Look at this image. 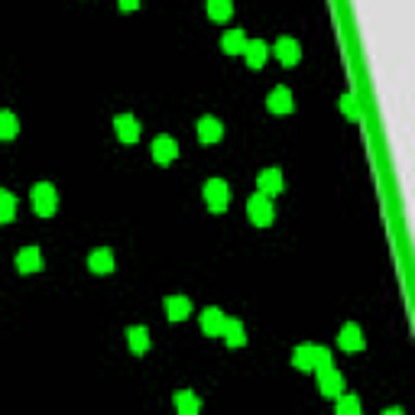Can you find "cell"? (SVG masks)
<instances>
[{
    "label": "cell",
    "mask_w": 415,
    "mask_h": 415,
    "mask_svg": "<svg viewBox=\"0 0 415 415\" xmlns=\"http://www.w3.org/2000/svg\"><path fill=\"white\" fill-rule=\"evenodd\" d=\"M292 364L298 367V370H318V367L331 364V350L328 348H318V344H302V348L292 350Z\"/></svg>",
    "instance_id": "obj_1"
},
{
    "label": "cell",
    "mask_w": 415,
    "mask_h": 415,
    "mask_svg": "<svg viewBox=\"0 0 415 415\" xmlns=\"http://www.w3.org/2000/svg\"><path fill=\"white\" fill-rule=\"evenodd\" d=\"M29 202H33V211L39 218H52L59 211V195H55V188L49 182H36L33 192H29Z\"/></svg>",
    "instance_id": "obj_2"
},
{
    "label": "cell",
    "mask_w": 415,
    "mask_h": 415,
    "mask_svg": "<svg viewBox=\"0 0 415 415\" xmlns=\"http://www.w3.org/2000/svg\"><path fill=\"white\" fill-rule=\"evenodd\" d=\"M246 218H250V224H253V228H270L272 218H276L270 195H263V192L250 195V202H246Z\"/></svg>",
    "instance_id": "obj_3"
},
{
    "label": "cell",
    "mask_w": 415,
    "mask_h": 415,
    "mask_svg": "<svg viewBox=\"0 0 415 415\" xmlns=\"http://www.w3.org/2000/svg\"><path fill=\"white\" fill-rule=\"evenodd\" d=\"M204 204H208V211L211 214H224L228 211V202H230V188L224 178H211V182H204Z\"/></svg>",
    "instance_id": "obj_4"
},
{
    "label": "cell",
    "mask_w": 415,
    "mask_h": 415,
    "mask_svg": "<svg viewBox=\"0 0 415 415\" xmlns=\"http://www.w3.org/2000/svg\"><path fill=\"white\" fill-rule=\"evenodd\" d=\"M318 390H322V396H328V399H338L341 393H344V376H341L338 370L331 364H324V367H318Z\"/></svg>",
    "instance_id": "obj_5"
},
{
    "label": "cell",
    "mask_w": 415,
    "mask_h": 415,
    "mask_svg": "<svg viewBox=\"0 0 415 415\" xmlns=\"http://www.w3.org/2000/svg\"><path fill=\"white\" fill-rule=\"evenodd\" d=\"M282 188H286V182H282V172L276 169V166H270V169H263L260 176H256V192H263V195H279Z\"/></svg>",
    "instance_id": "obj_6"
},
{
    "label": "cell",
    "mask_w": 415,
    "mask_h": 415,
    "mask_svg": "<svg viewBox=\"0 0 415 415\" xmlns=\"http://www.w3.org/2000/svg\"><path fill=\"white\" fill-rule=\"evenodd\" d=\"M338 348L348 350V354H357V350H364V331L357 328L354 322H348L344 328H341L338 334Z\"/></svg>",
    "instance_id": "obj_7"
},
{
    "label": "cell",
    "mask_w": 415,
    "mask_h": 415,
    "mask_svg": "<svg viewBox=\"0 0 415 415\" xmlns=\"http://www.w3.org/2000/svg\"><path fill=\"white\" fill-rule=\"evenodd\" d=\"M114 130H117L120 143H136V140H140V120L130 117V114H120V117H114Z\"/></svg>",
    "instance_id": "obj_8"
},
{
    "label": "cell",
    "mask_w": 415,
    "mask_h": 415,
    "mask_svg": "<svg viewBox=\"0 0 415 415\" xmlns=\"http://www.w3.org/2000/svg\"><path fill=\"white\" fill-rule=\"evenodd\" d=\"M150 153H153V159L159 162V166H169V162L178 156V143L172 140V136H156Z\"/></svg>",
    "instance_id": "obj_9"
},
{
    "label": "cell",
    "mask_w": 415,
    "mask_h": 415,
    "mask_svg": "<svg viewBox=\"0 0 415 415\" xmlns=\"http://www.w3.org/2000/svg\"><path fill=\"white\" fill-rule=\"evenodd\" d=\"M272 52H276V59H279L282 65H298V59H302V46H298L296 39H289V36H282L279 43L272 46Z\"/></svg>",
    "instance_id": "obj_10"
},
{
    "label": "cell",
    "mask_w": 415,
    "mask_h": 415,
    "mask_svg": "<svg viewBox=\"0 0 415 415\" xmlns=\"http://www.w3.org/2000/svg\"><path fill=\"white\" fill-rule=\"evenodd\" d=\"M266 107H270V114H292V91L289 88H272L270 91V98H266Z\"/></svg>",
    "instance_id": "obj_11"
},
{
    "label": "cell",
    "mask_w": 415,
    "mask_h": 415,
    "mask_svg": "<svg viewBox=\"0 0 415 415\" xmlns=\"http://www.w3.org/2000/svg\"><path fill=\"white\" fill-rule=\"evenodd\" d=\"M17 270L23 272H39L43 270V253H39V246H23L17 253Z\"/></svg>",
    "instance_id": "obj_12"
},
{
    "label": "cell",
    "mask_w": 415,
    "mask_h": 415,
    "mask_svg": "<svg viewBox=\"0 0 415 415\" xmlns=\"http://www.w3.org/2000/svg\"><path fill=\"white\" fill-rule=\"evenodd\" d=\"M162 308H166V318H169V322H185L188 315H192V302H188L185 296H169L162 302Z\"/></svg>",
    "instance_id": "obj_13"
},
{
    "label": "cell",
    "mask_w": 415,
    "mask_h": 415,
    "mask_svg": "<svg viewBox=\"0 0 415 415\" xmlns=\"http://www.w3.org/2000/svg\"><path fill=\"white\" fill-rule=\"evenodd\" d=\"M220 136H224V124H220L218 117H202V120H198V140H202L204 146L218 143Z\"/></svg>",
    "instance_id": "obj_14"
},
{
    "label": "cell",
    "mask_w": 415,
    "mask_h": 415,
    "mask_svg": "<svg viewBox=\"0 0 415 415\" xmlns=\"http://www.w3.org/2000/svg\"><path fill=\"white\" fill-rule=\"evenodd\" d=\"M220 338L228 341V348H244V344H246L244 322H237V318H224V328H220Z\"/></svg>",
    "instance_id": "obj_15"
},
{
    "label": "cell",
    "mask_w": 415,
    "mask_h": 415,
    "mask_svg": "<svg viewBox=\"0 0 415 415\" xmlns=\"http://www.w3.org/2000/svg\"><path fill=\"white\" fill-rule=\"evenodd\" d=\"M266 55H270V46L263 43V39H246V46H244V59H246V65H250V68H263Z\"/></svg>",
    "instance_id": "obj_16"
},
{
    "label": "cell",
    "mask_w": 415,
    "mask_h": 415,
    "mask_svg": "<svg viewBox=\"0 0 415 415\" xmlns=\"http://www.w3.org/2000/svg\"><path fill=\"white\" fill-rule=\"evenodd\" d=\"M88 270L94 272V276H104V272L114 270V253H110L107 246H101V250H91V256H88Z\"/></svg>",
    "instance_id": "obj_17"
},
{
    "label": "cell",
    "mask_w": 415,
    "mask_h": 415,
    "mask_svg": "<svg viewBox=\"0 0 415 415\" xmlns=\"http://www.w3.org/2000/svg\"><path fill=\"white\" fill-rule=\"evenodd\" d=\"M198 324H202V331L208 334V338H220V328H224V315H220V308H204L202 318H198Z\"/></svg>",
    "instance_id": "obj_18"
},
{
    "label": "cell",
    "mask_w": 415,
    "mask_h": 415,
    "mask_svg": "<svg viewBox=\"0 0 415 415\" xmlns=\"http://www.w3.org/2000/svg\"><path fill=\"white\" fill-rule=\"evenodd\" d=\"M127 344L133 354H146L150 350V331L143 328V324H133V328H127Z\"/></svg>",
    "instance_id": "obj_19"
},
{
    "label": "cell",
    "mask_w": 415,
    "mask_h": 415,
    "mask_svg": "<svg viewBox=\"0 0 415 415\" xmlns=\"http://www.w3.org/2000/svg\"><path fill=\"white\" fill-rule=\"evenodd\" d=\"M244 46H246L244 29H228V33L220 36V49L228 52V55H237V52H244Z\"/></svg>",
    "instance_id": "obj_20"
},
{
    "label": "cell",
    "mask_w": 415,
    "mask_h": 415,
    "mask_svg": "<svg viewBox=\"0 0 415 415\" xmlns=\"http://www.w3.org/2000/svg\"><path fill=\"white\" fill-rule=\"evenodd\" d=\"M172 402H176V409H178V415H198V409H202V399L195 396V393H176V399H172Z\"/></svg>",
    "instance_id": "obj_21"
},
{
    "label": "cell",
    "mask_w": 415,
    "mask_h": 415,
    "mask_svg": "<svg viewBox=\"0 0 415 415\" xmlns=\"http://www.w3.org/2000/svg\"><path fill=\"white\" fill-rule=\"evenodd\" d=\"M230 13H234V4H230V0H208V17H211V20L228 23Z\"/></svg>",
    "instance_id": "obj_22"
},
{
    "label": "cell",
    "mask_w": 415,
    "mask_h": 415,
    "mask_svg": "<svg viewBox=\"0 0 415 415\" xmlns=\"http://www.w3.org/2000/svg\"><path fill=\"white\" fill-rule=\"evenodd\" d=\"M17 218V195L13 192H0V224H10Z\"/></svg>",
    "instance_id": "obj_23"
},
{
    "label": "cell",
    "mask_w": 415,
    "mask_h": 415,
    "mask_svg": "<svg viewBox=\"0 0 415 415\" xmlns=\"http://www.w3.org/2000/svg\"><path fill=\"white\" fill-rule=\"evenodd\" d=\"M20 133V120L10 110H0V140H13Z\"/></svg>",
    "instance_id": "obj_24"
},
{
    "label": "cell",
    "mask_w": 415,
    "mask_h": 415,
    "mask_svg": "<svg viewBox=\"0 0 415 415\" xmlns=\"http://www.w3.org/2000/svg\"><path fill=\"white\" fill-rule=\"evenodd\" d=\"M334 412L338 415H357L360 412V402L354 396H338L334 399Z\"/></svg>",
    "instance_id": "obj_25"
},
{
    "label": "cell",
    "mask_w": 415,
    "mask_h": 415,
    "mask_svg": "<svg viewBox=\"0 0 415 415\" xmlns=\"http://www.w3.org/2000/svg\"><path fill=\"white\" fill-rule=\"evenodd\" d=\"M341 110H344L350 120H357V101H354V94H350V91L341 94Z\"/></svg>",
    "instance_id": "obj_26"
},
{
    "label": "cell",
    "mask_w": 415,
    "mask_h": 415,
    "mask_svg": "<svg viewBox=\"0 0 415 415\" xmlns=\"http://www.w3.org/2000/svg\"><path fill=\"white\" fill-rule=\"evenodd\" d=\"M117 7L124 10V13H130V10H136V7H140V0H117Z\"/></svg>",
    "instance_id": "obj_27"
}]
</instances>
